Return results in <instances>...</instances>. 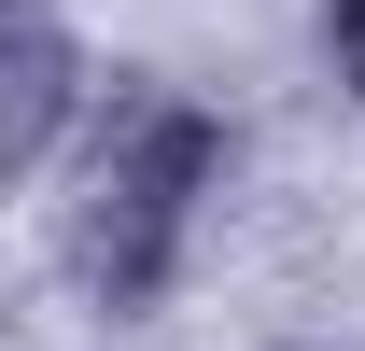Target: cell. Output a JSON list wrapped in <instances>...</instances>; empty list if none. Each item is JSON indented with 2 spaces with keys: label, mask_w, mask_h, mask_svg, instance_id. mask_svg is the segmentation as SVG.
<instances>
[{
  "label": "cell",
  "mask_w": 365,
  "mask_h": 351,
  "mask_svg": "<svg viewBox=\"0 0 365 351\" xmlns=\"http://www.w3.org/2000/svg\"><path fill=\"white\" fill-rule=\"evenodd\" d=\"M71 98H85V43L43 0H0V169H43L56 127H71Z\"/></svg>",
  "instance_id": "7a4b0ae2"
},
{
  "label": "cell",
  "mask_w": 365,
  "mask_h": 351,
  "mask_svg": "<svg viewBox=\"0 0 365 351\" xmlns=\"http://www.w3.org/2000/svg\"><path fill=\"white\" fill-rule=\"evenodd\" d=\"M225 197V127L197 113V98H127V127L98 155V197L71 225V267H85L98 309H155L182 281V239L197 211Z\"/></svg>",
  "instance_id": "6da1fadb"
},
{
  "label": "cell",
  "mask_w": 365,
  "mask_h": 351,
  "mask_svg": "<svg viewBox=\"0 0 365 351\" xmlns=\"http://www.w3.org/2000/svg\"><path fill=\"white\" fill-rule=\"evenodd\" d=\"M323 29H337V71H351V98H365V0H323Z\"/></svg>",
  "instance_id": "3957f363"
}]
</instances>
